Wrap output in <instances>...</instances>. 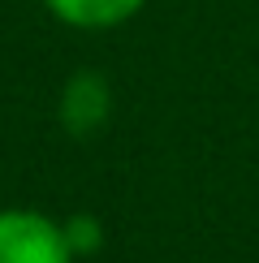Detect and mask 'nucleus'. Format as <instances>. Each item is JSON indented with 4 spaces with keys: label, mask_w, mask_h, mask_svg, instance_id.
Wrapping results in <instances>:
<instances>
[{
    "label": "nucleus",
    "mask_w": 259,
    "mask_h": 263,
    "mask_svg": "<svg viewBox=\"0 0 259 263\" xmlns=\"http://www.w3.org/2000/svg\"><path fill=\"white\" fill-rule=\"evenodd\" d=\"M65 224L35 207H0V263H73Z\"/></svg>",
    "instance_id": "f257e3e1"
},
{
    "label": "nucleus",
    "mask_w": 259,
    "mask_h": 263,
    "mask_svg": "<svg viewBox=\"0 0 259 263\" xmlns=\"http://www.w3.org/2000/svg\"><path fill=\"white\" fill-rule=\"evenodd\" d=\"M43 9L61 26H73V30H113V26H125L130 17H138L147 9V0H43Z\"/></svg>",
    "instance_id": "f03ea898"
},
{
    "label": "nucleus",
    "mask_w": 259,
    "mask_h": 263,
    "mask_svg": "<svg viewBox=\"0 0 259 263\" xmlns=\"http://www.w3.org/2000/svg\"><path fill=\"white\" fill-rule=\"evenodd\" d=\"M108 112V86L100 73H78L61 95V117L69 121L73 129H91L100 125Z\"/></svg>",
    "instance_id": "7ed1b4c3"
},
{
    "label": "nucleus",
    "mask_w": 259,
    "mask_h": 263,
    "mask_svg": "<svg viewBox=\"0 0 259 263\" xmlns=\"http://www.w3.org/2000/svg\"><path fill=\"white\" fill-rule=\"evenodd\" d=\"M65 233H69V242H73V250H78V255H86L91 246H100V229L86 220V216H73V220L65 224Z\"/></svg>",
    "instance_id": "20e7f679"
}]
</instances>
